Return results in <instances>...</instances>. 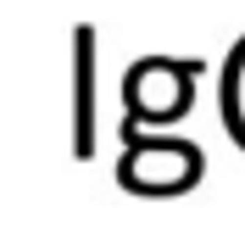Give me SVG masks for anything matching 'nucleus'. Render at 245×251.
Returning <instances> with one entry per match:
<instances>
[{
  "label": "nucleus",
  "mask_w": 245,
  "mask_h": 251,
  "mask_svg": "<svg viewBox=\"0 0 245 251\" xmlns=\"http://www.w3.org/2000/svg\"><path fill=\"white\" fill-rule=\"evenodd\" d=\"M206 156L195 140H173V134H139L123 128V156H117V184L128 196H184L200 184Z\"/></svg>",
  "instance_id": "2"
},
{
  "label": "nucleus",
  "mask_w": 245,
  "mask_h": 251,
  "mask_svg": "<svg viewBox=\"0 0 245 251\" xmlns=\"http://www.w3.org/2000/svg\"><path fill=\"white\" fill-rule=\"evenodd\" d=\"M200 56H139L123 73V128H162L178 123L195 100V78H200Z\"/></svg>",
  "instance_id": "1"
},
{
  "label": "nucleus",
  "mask_w": 245,
  "mask_h": 251,
  "mask_svg": "<svg viewBox=\"0 0 245 251\" xmlns=\"http://www.w3.org/2000/svg\"><path fill=\"white\" fill-rule=\"evenodd\" d=\"M73 156H95V28L73 34Z\"/></svg>",
  "instance_id": "3"
}]
</instances>
